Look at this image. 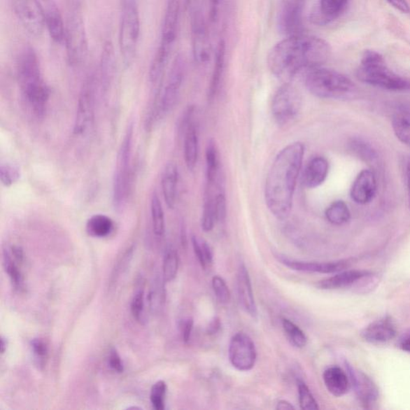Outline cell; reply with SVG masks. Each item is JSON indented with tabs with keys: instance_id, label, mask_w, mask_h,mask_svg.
Wrapping results in <instances>:
<instances>
[{
	"instance_id": "obj_1",
	"label": "cell",
	"mask_w": 410,
	"mask_h": 410,
	"mask_svg": "<svg viewBox=\"0 0 410 410\" xmlns=\"http://www.w3.org/2000/svg\"><path fill=\"white\" fill-rule=\"evenodd\" d=\"M331 48L323 38L295 35L271 48L267 64L271 73L281 79H291L302 71L318 68L329 59Z\"/></svg>"
},
{
	"instance_id": "obj_2",
	"label": "cell",
	"mask_w": 410,
	"mask_h": 410,
	"mask_svg": "<svg viewBox=\"0 0 410 410\" xmlns=\"http://www.w3.org/2000/svg\"><path fill=\"white\" fill-rule=\"evenodd\" d=\"M304 146L290 143L276 155L265 181L264 198L271 214L280 220L289 217L297 182L302 167Z\"/></svg>"
},
{
	"instance_id": "obj_3",
	"label": "cell",
	"mask_w": 410,
	"mask_h": 410,
	"mask_svg": "<svg viewBox=\"0 0 410 410\" xmlns=\"http://www.w3.org/2000/svg\"><path fill=\"white\" fill-rule=\"evenodd\" d=\"M18 79L24 99L37 118L46 113L50 90L43 80L40 61L31 48L22 52L18 63Z\"/></svg>"
},
{
	"instance_id": "obj_4",
	"label": "cell",
	"mask_w": 410,
	"mask_h": 410,
	"mask_svg": "<svg viewBox=\"0 0 410 410\" xmlns=\"http://www.w3.org/2000/svg\"><path fill=\"white\" fill-rule=\"evenodd\" d=\"M357 76L365 84L396 92H410V80L388 68L383 55L373 50L365 51Z\"/></svg>"
},
{
	"instance_id": "obj_5",
	"label": "cell",
	"mask_w": 410,
	"mask_h": 410,
	"mask_svg": "<svg viewBox=\"0 0 410 410\" xmlns=\"http://www.w3.org/2000/svg\"><path fill=\"white\" fill-rule=\"evenodd\" d=\"M180 8V0H168L159 47L149 69V80L153 84L162 78L174 51L178 33Z\"/></svg>"
},
{
	"instance_id": "obj_6",
	"label": "cell",
	"mask_w": 410,
	"mask_h": 410,
	"mask_svg": "<svg viewBox=\"0 0 410 410\" xmlns=\"http://www.w3.org/2000/svg\"><path fill=\"white\" fill-rule=\"evenodd\" d=\"M306 86L310 93L323 99H351L357 94V87L350 78L337 71L320 66L309 70Z\"/></svg>"
},
{
	"instance_id": "obj_7",
	"label": "cell",
	"mask_w": 410,
	"mask_h": 410,
	"mask_svg": "<svg viewBox=\"0 0 410 410\" xmlns=\"http://www.w3.org/2000/svg\"><path fill=\"white\" fill-rule=\"evenodd\" d=\"M141 35V16L136 0H124L122 5L119 45L125 68L134 63Z\"/></svg>"
},
{
	"instance_id": "obj_8",
	"label": "cell",
	"mask_w": 410,
	"mask_h": 410,
	"mask_svg": "<svg viewBox=\"0 0 410 410\" xmlns=\"http://www.w3.org/2000/svg\"><path fill=\"white\" fill-rule=\"evenodd\" d=\"M64 43L71 66H78L85 62L88 55L87 35L84 17L77 5L70 8L66 17Z\"/></svg>"
},
{
	"instance_id": "obj_9",
	"label": "cell",
	"mask_w": 410,
	"mask_h": 410,
	"mask_svg": "<svg viewBox=\"0 0 410 410\" xmlns=\"http://www.w3.org/2000/svg\"><path fill=\"white\" fill-rule=\"evenodd\" d=\"M134 127H127L123 141L121 142L113 177V202L116 210L125 207L129 197L131 185V157Z\"/></svg>"
},
{
	"instance_id": "obj_10",
	"label": "cell",
	"mask_w": 410,
	"mask_h": 410,
	"mask_svg": "<svg viewBox=\"0 0 410 410\" xmlns=\"http://www.w3.org/2000/svg\"><path fill=\"white\" fill-rule=\"evenodd\" d=\"M184 73V61L182 57H177L170 71L167 84L154 106L150 118L152 123L162 120L174 108L180 96Z\"/></svg>"
},
{
	"instance_id": "obj_11",
	"label": "cell",
	"mask_w": 410,
	"mask_h": 410,
	"mask_svg": "<svg viewBox=\"0 0 410 410\" xmlns=\"http://www.w3.org/2000/svg\"><path fill=\"white\" fill-rule=\"evenodd\" d=\"M96 78L88 76L83 84L77 104L73 132L76 136H83L91 129L95 120Z\"/></svg>"
},
{
	"instance_id": "obj_12",
	"label": "cell",
	"mask_w": 410,
	"mask_h": 410,
	"mask_svg": "<svg viewBox=\"0 0 410 410\" xmlns=\"http://www.w3.org/2000/svg\"><path fill=\"white\" fill-rule=\"evenodd\" d=\"M302 105L300 92L295 87L285 84L275 93L271 102V113L279 125H286L297 118Z\"/></svg>"
},
{
	"instance_id": "obj_13",
	"label": "cell",
	"mask_w": 410,
	"mask_h": 410,
	"mask_svg": "<svg viewBox=\"0 0 410 410\" xmlns=\"http://www.w3.org/2000/svg\"><path fill=\"white\" fill-rule=\"evenodd\" d=\"M16 17L22 27L33 37L40 38L45 29L40 0H12Z\"/></svg>"
},
{
	"instance_id": "obj_14",
	"label": "cell",
	"mask_w": 410,
	"mask_h": 410,
	"mask_svg": "<svg viewBox=\"0 0 410 410\" xmlns=\"http://www.w3.org/2000/svg\"><path fill=\"white\" fill-rule=\"evenodd\" d=\"M257 350L254 342L247 334L238 332L232 337L229 347V358L232 367L241 372H247L255 367Z\"/></svg>"
},
{
	"instance_id": "obj_15",
	"label": "cell",
	"mask_w": 410,
	"mask_h": 410,
	"mask_svg": "<svg viewBox=\"0 0 410 410\" xmlns=\"http://www.w3.org/2000/svg\"><path fill=\"white\" fill-rule=\"evenodd\" d=\"M193 58L199 65L211 57V43L204 12L190 15Z\"/></svg>"
},
{
	"instance_id": "obj_16",
	"label": "cell",
	"mask_w": 410,
	"mask_h": 410,
	"mask_svg": "<svg viewBox=\"0 0 410 410\" xmlns=\"http://www.w3.org/2000/svg\"><path fill=\"white\" fill-rule=\"evenodd\" d=\"M278 260L290 269L312 274H337L344 271L351 264V260H341L331 262H308L292 260L285 257H278Z\"/></svg>"
},
{
	"instance_id": "obj_17",
	"label": "cell",
	"mask_w": 410,
	"mask_h": 410,
	"mask_svg": "<svg viewBox=\"0 0 410 410\" xmlns=\"http://www.w3.org/2000/svg\"><path fill=\"white\" fill-rule=\"evenodd\" d=\"M303 0H285L279 13V26L286 35L301 34Z\"/></svg>"
},
{
	"instance_id": "obj_18",
	"label": "cell",
	"mask_w": 410,
	"mask_h": 410,
	"mask_svg": "<svg viewBox=\"0 0 410 410\" xmlns=\"http://www.w3.org/2000/svg\"><path fill=\"white\" fill-rule=\"evenodd\" d=\"M346 367L351 384L353 385L360 402L365 407L372 406L379 396L378 388L367 374L354 369L351 365L346 364Z\"/></svg>"
},
{
	"instance_id": "obj_19",
	"label": "cell",
	"mask_w": 410,
	"mask_h": 410,
	"mask_svg": "<svg viewBox=\"0 0 410 410\" xmlns=\"http://www.w3.org/2000/svg\"><path fill=\"white\" fill-rule=\"evenodd\" d=\"M44 24L50 38L57 43L64 42L65 24L57 5L53 0H42Z\"/></svg>"
},
{
	"instance_id": "obj_20",
	"label": "cell",
	"mask_w": 410,
	"mask_h": 410,
	"mask_svg": "<svg viewBox=\"0 0 410 410\" xmlns=\"http://www.w3.org/2000/svg\"><path fill=\"white\" fill-rule=\"evenodd\" d=\"M237 297L241 306L253 318L257 316V307L255 302L250 276L246 265L242 264L238 269L236 278Z\"/></svg>"
},
{
	"instance_id": "obj_21",
	"label": "cell",
	"mask_w": 410,
	"mask_h": 410,
	"mask_svg": "<svg viewBox=\"0 0 410 410\" xmlns=\"http://www.w3.org/2000/svg\"><path fill=\"white\" fill-rule=\"evenodd\" d=\"M376 192V181L372 171L363 170L354 181L351 197L359 204H367L373 201Z\"/></svg>"
},
{
	"instance_id": "obj_22",
	"label": "cell",
	"mask_w": 410,
	"mask_h": 410,
	"mask_svg": "<svg viewBox=\"0 0 410 410\" xmlns=\"http://www.w3.org/2000/svg\"><path fill=\"white\" fill-rule=\"evenodd\" d=\"M397 329L390 318H383L374 321L365 328L362 332L364 339L370 343H386L396 337Z\"/></svg>"
},
{
	"instance_id": "obj_23",
	"label": "cell",
	"mask_w": 410,
	"mask_h": 410,
	"mask_svg": "<svg viewBox=\"0 0 410 410\" xmlns=\"http://www.w3.org/2000/svg\"><path fill=\"white\" fill-rule=\"evenodd\" d=\"M351 0H319L318 8L313 15L316 24L325 25L339 18Z\"/></svg>"
},
{
	"instance_id": "obj_24",
	"label": "cell",
	"mask_w": 410,
	"mask_h": 410,
	"mask_svg": "<svg viewBox=\"0 0 410 410\" xmlns=\"http://www.w3.org/2000/svg\"><path fill=\"white\" fill-rule=\"evenodd\" d=\"M184 141L185 162L188 170L195 169L199 153L198 132L195 124L191 121V113L186 115Z\"/></svg>"
},
{
	"instance_id": "obj_25",
	"label": "cell",
	"mask_w": 410,
	"mask_h": 410,
	"mask_svg": "<svg viewBox=\"0 0 410 410\" xmlns=\"http://www.w3.org/2000/svg\"><path fill=\"white\" fill-rule=\"evenodd\" d=\"M116 69V57L113 43L107 41L104 44L101 66H99V81L102 90L107 92L114 79Z\"/></svg>"
},
{
	"instance_id": "obj_26",
	"label": "cell",
	"mask_w": 410,
	"mask_h": 410,
	"mask_svg": "<svg viewBox=\"0 0 410 410\" xmlns=\"http://www.w3.org/2000/svg\"><path fill=\"white\" fill-rule=\"evenodd\" d=\"M328 160L323 157L313 158L304 171L303 183L309 188H315L323 184L329 174Z\"/></svg>"
},
{
	"instance_id": "obj_27",
	"label": "cell",
	"mask_w": 410,
	"mask_h": 410,
	"mask_svg": "<svg viewBox=\"0 0 410 410\" xmlns=\"http://www.w3.org/2000/svg\"><path fill=\"white\" fill-rule=\"evenodd\" d=\"M368 271L348 270L341 271L331 278L320 281L317 287L320 290H332L345 289V288L353 287L357 282L368 274Z\"/></svg>"
},
{
	"instance_id": "obj_28",
	"label": "cell",
	"mask_w": 410,
	"mask_h": 410,
	"mask_svg": "<svg viewBox=\"0 0 410 410\" xmlns=\"http://www.w3.org/2000/svg\"><path fill=\"white\" fill-rule=\"evenodd\" d=\"M323 380L326 389L335 397L344 396L350 390V378L345 371L339 367L327 369L323 374Z\"/></svg>"
},
{
	"instance_id": "obj_29",
	"label": "cell",
	"mask_w": 410,
	"mask_h": 410,
	"mask_svg": "<svg viewBox=\"0 0 410 410\" xmlns=\"http://www.w3.org/2000/svg\"><path fill=\"white\" fill-rule=\"evenodd\" d=\"M178 180L179 174L176 165L169 163L164 170L162 185L164 202L171 209L176 206Z\"/></svg>"
},
{
	"instance_id": "obj_30",
	"label": "cell",
	"mask_w": 410,
	"mask_h": 410,
	"mask_svg": "<svg viewBox=\"0 0 410 410\" xmlns=\"http://www.w3.org/2000/svg\"><path fill=\"white\" fill-rule=\"evenodd\" d=\"M225 62V43L223 41H220L214 64L213 73L211 82H210L208 90L209 101H213L219 90L221 78L224 73Z\"/></svg>"
},
{
	"instance_id": "obj_31",
	"label": "cell",
	"mask_w": 410,
	"mask_h": 410,
	"mask_svg": "<svg viewBox=\"0 0 410 410\" xmlns=\"http://www.w3.org/2000/svg\"><path fill=\"white\" fill-rule=\"evenodd\" d=\"M113 229V220L103 214L93 215L88 219L86 225L87 234L93 237H106L111 234Z\"/></svg>"
},
{
	"instance_id": "obj_32",
	"label": "cell",
	"mask_w": 410,
	"mask_h": 410,
	"mask_svg": "<svg viewBox=\"0 0 410 410\" xmlns=\"http://www.w3.org/2000/svg\"><path fill=\"white\" fill-rule=\"evenodd\" d=\"M393 129L398 140L410 146V108L400 110L393 116Z\"/></svg>"
},
{
	"instance_id": "obj_33",
	"label": "cell",
	"mask_w": 410,
	"mask_h": 410,
	"mask_svg": "<svg viewBox=\"0 0 410 410\" xmlns=\"http://www.w3.org/2000/svg\"><path fill=\"white\" fill-rule=\"evenodd\" d=\"M205 160H206V177L209 186L214 185L217 180L220 168L219 153L217 146L213 140L208 142L206 153H205Z\"/></svg>"
},
{
	"instance_id": "obj_34",
	"label": "cell",
	"mask_w": 410,
	"mask_h": 410,
	"mask_svg": "<svg viewBox=\"0 0 410 410\" xmlns=\"http://www.w3.org/2000/svg\"><path fill=\"white\" fill-rule=\"evenodd\" d=\"M326 219L335 225H342L348 222L351 214L347 204L343 201L332 203L325 211Z\"/></svg>"
},
{
	"instance_id": "obj_35",
	"label": "cell",
	"mask_w": 410,
	"mask_h": 410,
	"mask_svg": "<svg viewBox=\"0 0 410 410\" xmlns=\"http://www.w3.org/2000/svg\"><path fill=\"white\" fill-rule=\"evenodd\" d=\"M151 215L155 235L162 236L165 232V219L162 204L156 192L151 199Z\"/></svg>"
},
{
	"instance_id": "obj_36",
	"label": "cell",
	"mask_w": 410,
	"mask_h": 410,
	"mask_svg": "<svg viewBox=\"0 0 410 410\" xmlns=\"http://www.w3.org/2000/svg\"><path fill=\"white\" fill-rule=\"evenodd\" d=\"M282 326L291 344L298 348L306 347L308 338L299 327L289 319L282 320Z\"/></svg>"
},
{
	"instance_id": "obj_37",
	"label": "cell",
	"mask_w": 410,
	"mask_h": 410,
	"mask_svg": "<svg viewBox=\"0 0 410 410\" xmlns=\"http://www.w3.org/2000/svg\"><path fill=\"white\" fill-rule=\"evenodd\" d=\"M178 253L174 248L166 251L163 262V276L165 282L173 281L179 269Z\"/></svg>"
},
{
	"instance_id": "obj_38",
	"label": "cell",
	"mask_w": 410,
	"mask_h": 410,
	"mask_svg": "<svg viewBox=\"0 0 410 410\" xmlns=\"http://www.w3.org/2000/svg\"><path fill=\"white\" fill-rule=\"evenodd\" d=\"M192 243L194 253H195L199 264L203 269H206L207 266L212 264L213 262V254L211 248L207 242L199 240L195 236L192 237Z\"/></svg>"
},
{
	"instance_id": "obj_39",
	"label": "cell",
	"mask_w": 410,
	"mask_h": 410,
	"mask_svg": "<svg viewBox=\"0 0 410 410\" xmlns=\"http://www.w3.org/2000/svg\"><path fill=\"white\" fill-rule=\"evenodd\" d=\"M217 222L215 213V197H211L208 192V195L205 197L202 228L204 232H211Z\"/></svg>"
},
{
	"instance_id": "obj_40",
	"label": "cell",
	"mask_w": 410,
	"mask_h": 410,
	"mask_svg": "<svg viewBox=\"0 0 410 410\" xmlns=\"http://www.w3.org/2000/svg\"><path fill=\"white\" fill-rule=\"evenodd\" d=\"M3 256L5 270H6V273L8 274L10 281H12V283L13 284L15 289L18 291L24 290V278L23 275L21 274L17 265H16L14 262H13L12 258H10V255L8 251L4 250Z\"/></svg>"
},
{
	"instance_id": "obj_41",
	"label": "cell",
	"mask_w": 410,
	"mask_h": 410,
	"mask_svg": "<svg viewBox=\"0 0 410 410\" xmlns=\"http://www.w3.org/2000/svg\"><path fill=\"white\" fill-rule=\"evenodd\" d=\"M21 177V171L18 165L5 162L0 164V181L5 187H10L17 183Z\"/></svg>"
},
{
	"instance_id": "obj_42",
	"label": "cell",
	"mask_w": 410,
	"mask_h": 410,
	"mask_svg": "<svg viewBox=\"0 0 410 410\" xmlns=\"http://www.w3.org/2000/svg\"><path fill=\"white\" fill-rule=\"evenodd\" d=\"M297 390L299 403H300L302 409L316 410L319 409L318 404L316 401L312 392L310 391L309 388L304 381L301 380L297 381Z\"/></svg>"
},
{
	"instance_id": "obj_43",
	"label": "cell",
	"mask_w": 410,
	"mask_h": 410,
	"mask_svg": "<svg viewBox=\"0 0 410 410\" xmlns=\"http://www.w3.org/2000/svg\"><path fill=\"white\" fill-rule=\"evenodd\" d=\"M213 290L218 301L222 304L230 302L231 292L225 281L220 276H215L212 279Z\"/></svg>"
},
{
	"instance_id": "obj_44",
	"label": "cell",
	"mask_w": 410,
	"mask_h": 410,
	"mask_svg": "<svg viewBox=\"0 0 410 410\" xmlns=\"http://www.w3.org/2000/svg\"><path fill=\"white\" fill-rule=\"evenodd\" d=\"M166 392H167V385L164 381H159L153 386L150 399L155 409L164 410L165 409Z\"/></svg>"
},
{
	"instance_id": "obj_45",
	"label": "cell",
	"mask_w": 410,
	"mask_h": 410,
	"mask_svg": "<svg viewBox=\"0 0 410 410\" xmlns=\"http://www.w3.org/2000/svg\"><path fill=\"white\" fill-rule=\"evenodd\" d=\"M351 146L352 150L365 160H373L376 157L373 148L362 141H353Z\"/></svg>"
},
{
	"instance_id": "obj_46",
	"label": "cell",
	"mask_w": 410,
	"mask_h": 410,
	"mask_svg": "<svg viewBox=\"0 0 410 410\" xmlns=\"http://www.w3.org/2000/svg\"><path fill=\"white\" fill-rule=\"evenodd\" d=\"M31 350L33 355H34L38 365H43L45 361L48 353V347L47 343L41 338H36L31 341Z\"/></svg>"
},
{
	"instance_id": "obj_47",
	"label": "cell",
	"mask_w": 410,
	"mask_h": 410,
	"mask_svg": "<svg viewBox=\"0 0 410 410\" xmlns=\"http://www.w3.org/2000/svg\"><path fill=\"white\" fill-rule=\"evenodd\" d=\"M143 309H145V293L143 290H139L132 298L131 310L133 317L140 323L143 320Z\"/></svg>"
},
{
	"instance_id": "obj_48",
	"label": "cell",
	"mask_w": 410,
	"mask_h": 410,
	"mask_svg": "<svg viewBox=\"0 0 410 410\" xmlns=\"http://www.w3.org/2000/svg\"><path fill=\"white\" fill-rule=\"evenodd\" d=\"M215 213L218 222H223L227 215V202L224 193L215 197Z\"/></svg>"
},
{
	"instance_id": "obj_49",
	"label": "cell",
	"mask_w": 410,
	"mask_h": 410,
	"mask_svg": "<svg viewBox=\"0 0 410 410\" xmlns=\"http://www.w3.org/2000/svg\"><path fill=\"white\" fill-rule=\"evenodd\" d=\"M108 364L109 367L115 371V372H124L123 362H122L119 353L115 350V348L110 352Z\"/></svg>"
},
{
	"instance_id": "obj_50",
	"label": "cell",
	"mask_w": 410,
	"mask_h": 410,
	"mask_svg": "<svg viewBox=\"0 0 410 410\" xmlns=\"http://www.w3.org/2000/svg\"><path fill=\"white\" fill-rule=\"evenodd\" d=\"M193 320L192 318H187L185 320L182 321L181 325V334L183 341L185 343H188L190 341L192 332L193 330Z\"/></svg>"
},
{
	"instance_id": "obj_51",
	"label": "cell",
	"mask_w": 410,
	"mask_h": 410,
	"mask_svg": "<svg viewBox=\"0 0 410 410\" xmlns=\"http://www.w3.org/2000/svg\"><path fill=\"white\" fill-rule=\"evenodd\" d=\"M221 1L222 0H209V20L212 23L218 20Z\"/></svg>"
},
{
	"instance_id": "obj_52",
	"label": "cell",
	"mask_w": 410,
	"mask_h": 410,
	"mask_svg": "<svg viewBox=\"0 0 410 410\" xmlns=\"http://www.w3.org/2000/svg\"><path fill=\"white\" fill-rule=\"evenodd\" d=\"M393 8L404 14H410V6L407 0H386Z\"/></svg>"
},
{
	"instance_id": "obj_53",
	"label": "cell",
	"mask_w": 410,
	"mask_h": 410,
	"mask_svg": "<svg viewBox=\"0 0 410 410\" xmlns=\"http://www.w3.org/2000/svg\"><path fill=\"white\" fill-rule=\"evenodd\" d=\"M185 6L190 15L203 10L202 0H185Z\"/></svg>"
},
{
	"instance_id": "obj_54",
	"label": "cell",
	"mask_w": 410,
	"mask_h": 410,
	"mask_svg": "<svg viewBox=\"0 0 410 410\" xmlns=\"http://www.w3.org/2000/svg\"><path fill=\"white\" fill-rule=\"evenodd\" d=\"M398 346L402 351L410 353V330L404 332L399 338Z\"/></svg>"
},
{
	"instance_id": "obj_55",
	"label": "cell",
	"mask_w": 410,
	"mask_h": 410,
	"mask_svg": "<svg viewBox=\"0 0 410 410\" xmlns=\"http://www.w3.org/2000/svg\"><path fill=\"white\" fill-rule=\"evenodd\" d=\"M10 250H12V254L14 258L17 260L18 262H23L24 260V251L21 247L17 246H13L10 248Z\"/></svg>"
},
{
	"instance_id": "obj_56",
	"label": "cell",
	"mask_w": 410,
	"mask_h": 410,
	"mask_svg": "<svg viewBox=\"0 0 410 410\" xmlns=\"http://www.w3.org/2000/svg\"><path fill=\"white\" fill-rule=\"evenodd\" d=\"M276 409L278 410H292L295 409V407L288 401L281 400L276 404Z\"/></svg>"
},
{
	"instance_id": "obj_57",
	"label": "cell",
	"mask_w": 410,
	"mask_h": 410,
	"mask_svg": "<svg viewBox=\"0 0 410 410\" xmlns=\"http://www.w3.org/2000/svg\"><path fill=\"white\" fill-rule=\"evenodd\" d=\"M220 327V320L218 318H215L208 327V332L210 334H214L217 332Z\"/></svg>"
},
{
	"instance_id": "obj_58",
	"label": "cell",
	"mask_w": 410,
	"mask_h": 410,
	"mask_svg": "<svg viewBox=\"0 0 410 410\" xmlns=\"http://www.w3.org/2000/svg\"><path fill=\"white\" fill-rule=\"evenodd\" d=\"M407 188H408V195H409V204L410 208V158L407 166Z\"/></svg>"
},
{
	"instance_id": "obj_59",
	"label": "cell",
	"mask_w": 410,
	"mask_h": 410,
	"mask_svg": "<svg viewBox=\"0 0 410 410\" xmlns=\"http://www.w3.org/2000/svg\"><path fill=\"white\" fill-rule=\"evenodd\" d=\"M7 346H8V342L7 340L5 339V338L3 337H1V354L3 355V354H4L5 351H7Z\"/></svg>"
},
{
	"instance_id": "obj_60",
	"label": "cell",
	"mask_w": 410,
	"mask_h": 410,
	"mask_svg": "<svg viewBox=\"0 0 410 410\" xmlns=\"http://www.w3.org/2000/svg\"><path fill=\"white\" fill-rule=\"evenodd\" d=\"M141 409V408H138V407H129V409Z\"/></svg>"
}]
</instances>
